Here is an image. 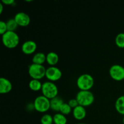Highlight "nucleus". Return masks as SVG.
Wrapping results in <instances>:
<instances>
[{"mask_svg": "<svg viewBox=\"0 0 124 124\" xmlns=\"http://www.w3.org/2000/svg\"><path fill=\"white\" fill-rule=\"evenodd\" d=\"M27 108H29V111H31L33 109H35V107H34V104H28V105L27 106Z\"/></svg>", "mask_w": 124, "mask_h": 124, "instance_id": "a878e982", "label": "nucleus"}, {"mask_svg": "<svg viewBox=\"0 0 124 124\" xmlns=\"http://www.w3.org/2000/svg\"><path fill=\"white\" fill-rule=\"evenodd\" d=\"M41 92L44 96L51 100L58 96V88L54 82L47 81L42 84Z\"/></svg>", "mask_w": 124, "mask_h": 124, "instance_id": "20e7f679", "label": "nucleus"}, {"mask_svg": "<svg viewBox=\"0 0 124 124\" xmlns=\"http://www.w3.org/2000/svg\"><path fill=\"white\" fill-rule=\"evenodd\" d=\"M1 2L4 5H7V6L8 5H12L14 3H15L14 0H2Z\"/></svg>", "mask_w": 124, "mask_h": 124, "instance_id": "393cba45", "label": "nucleus"}, {"mask_svg": "<svg viewBox=\"0 0 124 124\" xmlns=\"http://www.w3.org/2000/svg\"><path fill=\"white\" fill-rule=\"evenodd\" d=\"M41 124H53V117L49 114H45L41 118Z\"/></svg>", "mask_w": 124, "mask_h": 124, "instance_id": "4be33fe9", "label": "nucleus"}, {"mask_svg": "<svg viewBox=\"0 0 124 124\" xmlns=\"http://www.w3.org/2000/svg\"><path fill=\"white\" fill-rule=\"evenodd\" d=\"M71 110H72V108H71V107L69 105L68 103H63L62 105H61L60 108V110H59V111H60L61 113H62L64 115H68L71 112Z\"/></svg>", "mask_w": 124, "mask_h": 124, "instance_id": "412c9836", "label": "nucleus"}, {"mask_svg": "<svg viewBox=\"0 0 124 124\" xmlns=\"http://www.w3.org/2000/svg\"><path fill=\"white\" fill-rule=\"evenodd\" d=\"M115 43L119 48H124V33H120L116 36Z\"/></svg>", "mask_w": 124, "mask_h": 124, "instance_id": "aec40b11", "label": "nucleus"}, {"mask_svg": "<svg viewBox=\"0 0 124 124\" xmlns=\"http://www.w3.org/2000/svg\"><path fill=\"white\" fill-rule=\"evenodd\" d=\"M76 99L79 105L85 107L90 106L94 102V96L90 91L80 90L76 95Z\"/></svg>", "mask_w": 124, "mask_h": 124, "instance_id": "7ed1b4c3", "label": "nucleus"}, {"mask_svg": "<svg viewBox=\"0 0 124 124\" xmlns=\"http://www.w3.org/2000/svg\"><path fill=\"white\" fill-rule=\"evenodd\" d=\"M46 61V55L42 52H38L35 53L32 58L33 64L43 65L44 63Z\"/></svg>", "mask_w": 124, "mask_h": 124, "instance_id": "2eb2a0df", "label": "nucleus"}, {"mask_svg": "<svg viewBox=\"0 0 124 124\" xmlns=\"http://www.w3.org/2000/svg\"><path fill=\"white\" fill-rule=\"evenodd\" d=\"M12 89V84L10 81L6 78H1L0 79V94H7L11 92Z\"/></svg>", "mask_w": 124, "mask_h": 124, "instance_id": "9b49d317", "label": "nucleus"}, {"mask_svg": "<svg viewBox=\"0 0 124 124\" xmlns=\"http://www.w3.org/2000/svg\"><path fill=\"white\" fill-rule=\"evenodd\" d=\"M6 24H7V31H15V30L18 28V26H19L14 18H11V19H8L6 22Z\"/></svg>", "mask_w": 124, "mask_h": 124, "instance_id": "6ab92c4d", "label": "nucleus"}, {"mask_svg": "<svg viewBox=\"0 0 124 124\" xmlns=\"http://www.w3.org/2000/svg\"><path fill=\"white\" fill-rule=\"evenodd\" d=\"M63 103L64 102L61 98L58 96L50 100V108L55 111H59Z\"/></svg>", "mask_w": 124, "mask_h": 124, "instance_id": "4468645a", "label": "nucleus"}, {"mask_svg": "<svg viewBox=\"0 0 124 124\" xmlns=\"http://www.w3.org/2000/svg\"><path fill=\"white\" fill-rule=\"evenodd\" d=\"M33 104L35 110L39 113H46L50 108V100L43 95L36 97Z\"/></svg>", "mask_w": 124, "mask_h": 124, "instance_id": "423d86ee", "label": "nucleus"}, {"mask_svg": "<svg viewBox=\"0 0 124 124\" xmlns=\"http://www.w3.org/2000/svg\"><path fill=\"white\" fill-rule=\"evenodd\" d=\"M46 70L43 65L32 63L29 67V74L33 79L40 80L46 76Z\"/></svg>", "mask_w": 124, "mask_h": 124, "instance_id": "39448f33", "label": "nucleus"}, {"mask_svg": "<svg viewBox=\"0 0 124 124\" xmlns=\"http://www.w3.org/2000/svg\"><path fill=\"white\" fill-rule=\"evenodd\" d=\"M53 122L54 124H67V119L65 115L58 113L53 116Z\"/></svg>", "mask_w": 124, "mask_h": 124, "instance_id": "a211bd4d", "label": "nucleus"}, {"mask_svg": "<svg viewBox=\"0 0 124 124\" xmlns=\"http://www.w3.org/2000/svg\"><path fill=\"white\" fill-rule=\"evenodd\" d=\"M62 71L59 69L55 66H50L47 69L46 77L51 82H54L60 79L62 77Z\"/></svg>", "mask_w": 124, "mask_h": 124, "instance_id": "6e6552de", "label": "nucleus"}, {"mask_svg": "<svg viewBox=\"0 0 124 124\" xmlns=\"http://www.w3.org/2000/svg\"><path fill=\"white\" fill-rule=\"evenodd\" d=\"M14 19L18 25L21 27H27L30 23V18L29 15L23 12L17 13L15 16Z\"/></svg>", "mask_w": 124, "mask_h": 124, "instance_id": "1a4fd4ad", "label": "nucleus"}, {"mask_svg": "<svg viewBox=\"0 0 124 124\" xmlns=\"http://www.w3.org/2000/svg\"><path fill=\"white\" fill-rule=\"evenodd\" d=\"M7 31V27L6 22L1 21H0V34L1 35H4L6 32Z\"/></svg>", "mask_w": 124, "mask_h": 124, "instance_id": "5701e85b", "label": "nucleus"}, {"mask_svg": "<svg viewBox=\"0 0 124 124\" xmlns=\"http://www.w3.org/2000/svg\"><path fill=\"white\" fill-rule=\"evenodd\" d=\"M94 81L93 76L89 74H82L77 79V86L80 90L90 91L94 85Z\"/></svg>", "mask_w": 124, "mask_h": 124, "instance_id": "f03ea898", "label": "nucleus"}, {"mask_svg": "<svg viewBox=\"0 0 124 124\" xmlns=\"http://www.w3.org/2000/svg\"><path fill=\"white\" fill-rule=\"evenodd\" d=\"M73 115L76 120L81 121L85 117L87 111L84 107L79 105L73 110Z\"/></svg>", "mask_w": 124, "mask_h": 124, "instance_id": "f8f14e48", "label": "nucleus"}, {"mask_svg": "<svg viewBox=\"0 0 124 124\" xmlns=\"http://www.w3.org/2000/svg\"><path fill=\"white\" fill-rule=\"evenodd\" d=\"M29 88L34 92L41 90L42 87V84L41 83L40 80L38 79H31L29 82Z\"/></svg>", "mask_w": 124, "mask_h": 124, "instance_id": "f3484780", "label": "nucleus"}, {"mask_svg": "<svg viewBox=\"0 0 124 124\" xmlns=\"http://www.w3.org/2000/svg\"><path fill=\"white\" fill-rule=\"evenodd\" d=\"M109 74L113 79L121 81L124 79V67L118 64H115L110 67Z\"/></svg>", "mask_w": 124, "mask_h": 124, "instance_id": "0eeeda50", "label": "nucleus"}, {"mask_svg": "<svg viewBox=\"0 0 124 124\" xmlns=\"http://www.w3.org/2000/svg\"><path fill=\"white\" fill-rule=\"evenodd\" d=\"M3 5L2 2H0V14L2 13V11H3Z\"/></svg>", "mask_w": 124, "mask_h": 124, "instance_id": "bb28decb", "label": "nucleus"}, {"mask_svg": "<svg viewBox=\"0 0 124 124\" xmlns=\"http://www.w3.org/2000/svg\"><path fill=\"white\" fill-rule=\"evenodd\" d=\"M68 104H69V105L71 107V108H73V109L79 105L78 102V101L76 100V99H70V100L69 101V102H68Z\"/></svg>", "mask_w": 124, "mask_h": 124, "instance_id": "b1692460", "label": "nucleus"}, {"mask_svg": "<svg viewBox=\"0 0 124 124\" xmlns=\"http://www.w3.org/2000/svg\"><path fill=\"white\" fill-rule=\"evenodd\" d=\"M2 42L8 48H14L19 43V36L15 31H7L2 35Z\"/></svg>", "mask_w": 124, "mask_h": 124, "instance_id": "f257e3e1", "label": "nucleus"}, {"mask_svg": "<svg viewBox=\"0 0 124 124\" xmlns=\"http://www.w3.org/2000/svg\"><path fill=\"white\" fill-rule=\"evenodd\" d=\"M37 48V44L32 40L26 41L21 46V50L23 53L25 54H31L35 52Z\"/></svg>", "mask_w": 124, "mask_h": 124, "instance_id": "9d476101", "label": "nucleus"}, {"mask_svg": "<svg viewBox=\"0 0 124 124\" xmlns=\"http://www.w3.org/2000/svg\"><path fill=\"white\" fill-rule=\"evenodd\" d=\"M115 108L119 113L124 116V95L117 98L115 102Z\"/></svg>", "mask_w": 124, "mask_h": 124, "instance_id": "dca6fc26", "label": "nucleus"}, {"mask_svg": "<svg viewBox=\"0 0 124 124\" xmlns=\"http://www.w3.org/2000/svg\"><path fill=\"white\" fill-rule=\"evenodd\" d=\"M123 123L124 124V118H123Z\"/></svg>", "mask_w": 124, "mask_h": 124, "instance_id": "c85d7f7f", "label": "nucleus"}, {"mask_svg": "<svg viewBox=\"0 0 124 124\" xmlns=\"http://www.w3.org/2000/svg\"><path fill=\"white\" fill-rule=\"evenodd\" d=\"M58 61H59V56L55 52H49L46 55V62L50 66H54L58 64Z\"/></svg>", "mask_w": 124, "mask_h": 124, "instance_id": "ddd939ff", "label": "nucleus"}, {"mask_svg": "<svg viewBox=\"0 0 124 124\" xmlns=\"http://www.w3.org/2000/svg\"><path fill=\"white\" fill-rule=\"evenodd\" d=\"M85 124V123H79V124Z\"/></svg>", "mask_w": 124, "mask_h": 124, "instance_id": "cd10ccee", "label": "nucleus"}]
</instances>
